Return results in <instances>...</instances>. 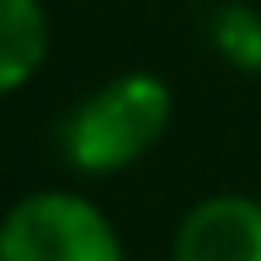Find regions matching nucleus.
Instances as JSON below:
<instances>
[{
	"label": "nucleus",
	"instance_id": "obj_3",
	"mask_svg": "<svg viewBox=\"0 0 261 261\" xmlns=\"http://www.w3.org/2000/svg\"><path fill=\"white\" fill-rule=\"evenodd\" d=\"M171 261H261V197L213 192L176 219Z\"/></svg>",
	"mask_w": 261,
	"mask_h": 261
},
{
	"label": "nucleus",
	"instance_id": "obj_1",
	"mask_svg": "<svg viewBox=\"0 0 261 261\" xmlns=\"http://www.w3.org/2000/svg\"><path fill=\"white\" fill-rule=\"evenodd\" d=\"M176 112L171 80L155 69H117L59 123V160L75 176H117L165 139Z\"/></svg>",
	"mask_w": 261,
	"mask_h": 261
},
{
	"label": "nucleus",
	"instance_id": "obj_2",
	"mask_svg": "<svg viewBox=\"0 0 261 261\" xmlns=\"http://www.w3.org/2000/svg\"><path fill=\"white\" fill-rule=\"evenodd\" d=\"M0 261H128V251L101 203L75 187H38L0 213Z\"/></svg>",
	"mask_w": 261,
	"mask_h": 261
},
{
	"label": "nucleus",
	"instance_id": "obj_4",
	"mask_svg": "<svg viewBox=\"0 0 261 261\" xmlns=\"http://www.w3.org/2000/svg\"><path fill=\"white\" fill-rule=\"evenodd\" d=\"M48 59V11L43 0H0V96L32 86Z\"/></svg>",
	"mask_w": 261,
	"mask_h": 261
},
{
	"label": "nucleus",
	"instance_id": "obj_5",
	"mask_svg": "<svg viewBox=\"0 0 261 261\" xmlns=\"http://www.w3.org/2000/svg\"><path fill=\"white\" fill-rule=\"evenodd\" d=\"M213 43L229 64L240 69H261V16L251 6H229L213 16Z\"/></svg>",
	"mask_w": 261,
	"mask_h": 261
}]
</instances>
